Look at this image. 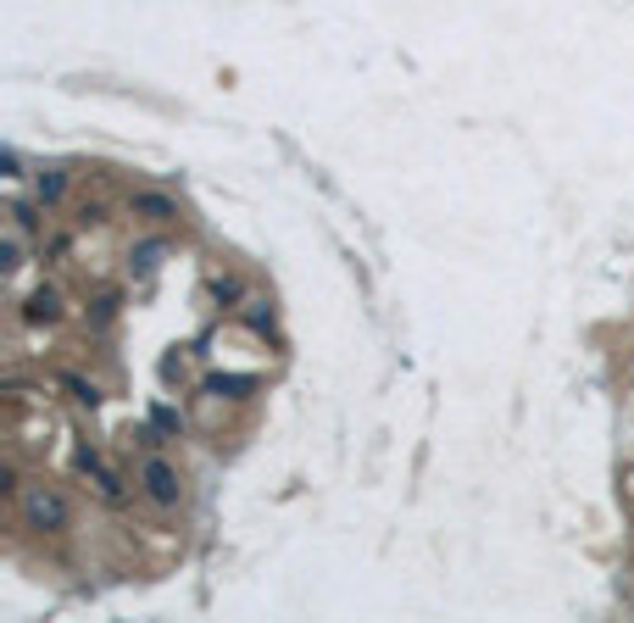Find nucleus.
<instances>
[{"mask_svg": "<svg viewBox=\"0 0 634 623\" xmlns=\"http://www.w3.org/2000/svg\"><path fill=\"white\" fill-rule=\"evenodd\" d=\"M23 317H28V323H57V317H62V296H57V290H39V296L23 307Z\"/></svg>", "mask_w": 634, "mask_h": 623, "instance_id": "20e7f679", "label": "nucleus"}, {"mask_svg": "<svg viewBox=\"0 0 634 623\" xmlns=\"http://www.w3.org/2000/svg\"><path fill=\"white\" fill-rule=\"evenodd\" d=\"M139 490H145V501H151V507L173 512L184 501V478H178V468L167 457L151 451V457H139Z\"/></svg>", "mask_w": 634, "mask_h": 623, "instance_id": "f03ea898", "label": "nucleus"}, {"mask_svg": "<svg viewBox=\"0 0 634 623\" xmlns=\"http://www.w3.org/2000/svg\"><path fill=\"white\" fill-rule=\"evenodd\" d=\"M62 385L73 390V401H78V407H95V385H84V378H62Z\"/></svg>", "mask_w": 634, "mask_h": 623, "instance_id": "6e6552de", "label": "nucleus"}, {"mask_svg": "<svg viewBox=\"0 0 634 623\" xmlns=\"http://www.w3.org/2000/svg\"><path fill=\"white\" fill-rule=\"evenodd\" d=\"M157 257H162V246H145V251H139V273H145V278L157 273Z\"/></svg>", "mask_w": 634, "mask_h": 623, "instance_id": "1a4fd4ad", "label": "nucleus"}, {"mask_svg": "<svg viewBox=\"0 0 634 623\" xmlns=\"http://www.w3.org/2000/svg\"><path fill=\"white\" fill-rule=\"evenodd\" d=\"M134 212H139L145 223H167V217H178V207H173L167 196H134Z\"/></svg>", "mask_w": 634, "mask_h": 623, "instance_id": "39448f33", "label": "nucleus"}, {"mask_svg": "<svg viewBox=\"0 0 634 623\" xmlns=\"http://www.w3.org/2000/svg\"><path fill=\"white\" fill-rule=\"evenodd\" d=\"M212 296L217 301H239V296H246V284H239V278H212Z\"/></svg>", "mask_w": 634, "mask_h": 623, "instance_id": "0eeeda50", "label": "nucleus"}, {"mask_svg": "<svg viewBox=\"0 0 634 623\" xmlns=\"http://www.w3.org/2000/svg\"><path fill=\"white\" fill-rule=\"evenodd\" d=\"M62 189H67V178H62L57 167H51V173H39V201H45V207L62 201Z\"/></svg>", "mask_w": 634, "mask_h": 623, "instance_id": "423d86ee", "label": "nucleus"}, {"mask_svg": "<svg viewBox=\"0 0 634 623\" xmlns=\"http://www.w3.org/2000/svg\"><path fill=\"white\" fill-rule=\"evenodd\" d=\"M78 468H84V478H89V485L101 490V501L123 507V473H117V468H112L101 451H84V457H78Z\"/></svg>", "mask_w": 634, "mask_h": 623, "instance_id": "7ed1b4c3", "label": "nucleus"}, {"mask_svg": "<svg viewBox=\"0 0 634 623\" xmlns=\"http://www.w3.org/2000/svg\"><path fill=\"white\" fill-rule=\"evenodd\" d=\"M623 490H629V501H634V473H629V485H623Z\"/></svg>", "mask_w": 634, "mask_h": 623, "instance_id": "9d476101", "label": "nucleus"}, {"mask_svg": "<svg viewBox=\"0 0 634 623\" xmlns=\"http://www.w3.org/2000/svg\"><path fill=\"white\" fill-rule=\"evenodd\" d=\"M17 518H23V529H34V535H62L67 523H73V507H67V496L57 490V485H23L17 490Z\"/></svg>", "mask_w": 634, "mask_h": 623, "instance_id": "f257e3e1", "label": "nucleus"}]
</instances>
